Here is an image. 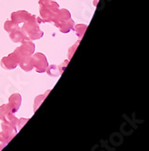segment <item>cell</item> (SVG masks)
I'll return each instance as SVG.
<instances>
[{
  "label": "cell",
  "instance_id": "cell-1",
  "mask_svg": "<svg viewBox=\"0 0 149 151\" xmlns=\"http://www.w3.org/2000/svg\"><path fill=\"white\" fill-rule=\"evenodd\" d=\"M21 30L24 32L25 35L28 38H30L32 40L39 39L42 36H43V32L39 29L38 22L37 21L36 16H34V15H32L31 17L24 23Z\"/></svg>",
  "mask_w": 149,
  "mask_h": 151
},
{
  "label": "cell",
  "instance_id": "cell-2",
  "mask_svg": "<svg viewBox=\"0 0 149 151\" xmlns=\"http://www.w3.org/2000/svg\"><path fill=\"white\" fill-rule=\"evenodd\" d=\"M22 46L17 47L15 50V55L16 56L18 59V63L26 57H30L35 52V45L32 42L29 41V39H25L22 41Z\"/></svg>",
  "mask_w": 149,
  "mask_h": 151
},
{
  "label": "cell",
  "instance_id": "cell-3",
  "mask_svg": "<svg viewBox=\"0 0 149 151\" xmlns=\"http://www.w3.org/2000/svg\"><path fill=\"white\" fill-rule=\"evenodd\" d=\"M33 59V66L38 73H43L47 71L48 68V63L45 55L41 53H36L32 57Z\"/></svg>",
  "mask_w": 149,
  "mask_h": 151
},
{
  "label": "cell",
  "instance_id": "cell-4",
  "mask_svg": "<svg viewBox=\"0 0 149 151\" xmlns=\"http://www.w3.org/2000/svg\"><path fill=\"white\" fill-rule=\"evenodd\" d=\"M17 65H18V59L15 55V53H12L7 57L3 58V59L1 60V66L3 67V68L7 70L16 68Z\"/></svg>",
  "mask_w": 149,
  "mask_h": 151
},
{
  "label": "cell",
  "instance_id": "cell-5",
  "mask_svg": "<svg viewBox=\"0 0 149 151\" xmlns=\"http://www.w3.org/2000/svg\"><path fill=\"white\" fill-rule=\"evenodd\" d=\"M31 16L32 15L27 11H17V12L12 13L11 17L14 23L19 24V23H25L26 21H27L31 17Z\"/></svg>",
  "mask_w": 149,
  "mask_h": 151
},
{
  "label": "cell",
  "instance_id": "cell-6",
  "mask_svg": "<svg viewBox=\"0 0 149 151\" xmlns=\"http://www.w3.org/2000/svg\"><path fill=\"white\" fill-rule=\"evenodd\" d=\"M74 21L70 18L67 21H63V22H59L55 24V26L57 27H58L60 29V31L62 33H68L70 32L73 28H74Z\"/></svg>",
  "mask_w": 149,
  "mask_h": 151
},
{
  "label": "cell",
  "instance_id": "cell-7",
  "mask_svg": "<svg viewBox=\"0 0 149 151\" xmlns=\"http://www.w3.org/2000/svg\"><path fill=\"white\" fill-rule=\"evenodd\" d=\"M10 38L11 40L15 43H18V42H22L23 40L25 39H29L26 35L24 32L21 30V28L12 32V33H10Z\"/></svg>",
  "mask_w": 149,
  "mask_h": 151
},
{
  "label": "cell",
  "instance_id": "cell-8",
  "mask_svg": "<svg viewBox=\"0 0 149 151\" xmlns=\"http://www.w3.org/2000/svg\"><path fill=\"white\" fill-rule=\"evenodd\" d=\"M19 66L20 68L24 69L25 71H31L32 69L34 68V66H33V59H32V57H26L24 58L22 60H21L19 63Z\"/></svg>",
  "mask_w": 149,
  "mask_h": 151
},
{
  "label": "cell",
  "instance_id": "cell-9",
  "mask_svg": "<svg viewBox=\"0 0 149 151\" xmlns=\"http://www.w3.org/2000/svg\"><path fill=\"white\" fill-rule=\"evenodd\" d=\"M70 16L71 15H70L68 10H67V9H60V10H58L57 17L54 20V23L57 24V23H59V22H63V21H67V20L71 18Z\"/></svg>",
  "mask_w": 149,
  "mask_h": 151
},
{
  "label": "cell",
  "instance_id": "cell-10",
  "mask_svg": "<svg viewBox=\"0 0 149 151\" xmlns=\"http://www.w3.org/2000/svg\"><path fill=\"white\" fill-rule=\"evenodd\" d=\"M20 27H18V24H16L14 23L13 21H6V23H5V29L6 31H7L8 33H12V32L19 29Z\"/></svg>",
  "mask_w": 149,
  "mask_h": 151
},
{
  "label": "cell",
  "instance_id": "cell-11",
  "mask_svg": "<svg viewBox=\"0 0 149 151\" xmlns=\"http://www.w3.org/2000/svg\"><path fill=\"white\" fill-rule=\"evenodd\" d=\"M58 69H59V67L53 65V66H50V68L47 70L48 75L51 76V77H57V76L61 75L60 72H58Z\"/></svg>",
  "mask_w": 149,
  "mask_h": 151
},
{
  "label": "cell",
  "instance_id": "cell-12",
  "mask_svg": "<svg viewBox=\"0 0 149 151\" xmlns=\"http://www.w3.org/2000/svg\"><path fill=\"white\" fill-rule=\"evenodd\" d=\"M87 25H82V24H80V25L76 26V31H77V36L80 38L84 36L85 31L87 30Z\"/></svg>",
  "mask_w": 149,
  "mask_h": 151
},
{
  "label": "cell",
  "instance_id": "cell-13",
  "mask_svg": "<svg viewBox=\"0 0 149 151\" xmlns=\"http://www.w3.org/2000/svg\"><path fill=\"white\" fill-rule=\"evenodd\" d=\"M79 43H80V40H79V41H77V43L76 44V46H74V47H73V48H71V49H70V51H69V56H68V58H69V59H70V58H71V57L73 56L74 51L76 50V48H77V45L79 44Z\"/></svg>",
  "mask_w": 149,
  "mask_h": 151
},
{
  "label": "cell",
  "instance_id": "cell-14",
  "mask_svg": "<svg viewBox=\"0 0 149 151\" xmlns=\"http://www.w3.org/2000/svg\"><path fill=\"white\" fill-rule=\"evenodd\" d=\"M55 1H56V0H55Z\"/></svg>",
  "mask_w": 149,
  "mask_h": 151
}]
</instances>
